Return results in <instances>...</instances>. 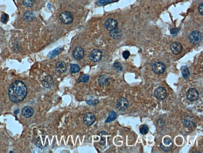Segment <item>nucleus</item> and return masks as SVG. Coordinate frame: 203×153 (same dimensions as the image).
<instances>
[{"instance_id": "25", "label": "nucleus", "mask_w": 203, "mask_h": 153, "mask_svg": "<svg viewBox=\"0 0 203 153\" xmlns=\"http://www.w3.org/2000/svg\"><path fill=\"white\" fill-rule=\"evenodd\" d=\"M80 70V68L78 65L77 64H72L70 65V72L71 73L78 72Z\"/></svg>"}, {"instance_id": "1", "label": "nucleus", "mask_w": 203, "mask_h": 153, "mask_svg": "<svg viewBox=\"0 0 203 153\" xmlns=\"http://www.w3.org/2000/svg\"><path fill=\"white\" fill-rule=\"evenodd\" d=\"M27 93V87L21 81H15L10 85L8 89L10 100L14 103H20L24 100Z\"/></svg>"}, {"instance_id": "16", "label": "nucleus", "mask_w": 203, "mask_h": 153, "mask_svg": "<svg viewBox=\"0 0 203 153\" xmlns=\"http://www.w3.org/2000/svg\"><path fill=\"white\" fill-rule=\"evenodd\" d=\"M56 69L57 72L62 73L65 72L67 70L66 65L64 62H59L56 64Z\"/></svg>"}, {"instance_id": "15", "label": "nucleus", "mask_w": 203, "mask_h": 153, "mask_svg": "<svg viewBox=\"0 0 203 153\" xmlns=\"http://www.w3.org/2000/svg\"><path fill=\"white\" fill-rule=\"evenodd\" d=\"M34 110L30 106H27L24 108L22 110V115L26 118H29L33 115Z\"/></svg>"}, {"instance_id": "37", "label": "nucleus", "mask_w": 203, "mask_h": 153, "mask_svg": "<svg viewBox=\"0 0 203 153\" xmlns=\"http://www.w3.org/2000/svg\"><path fill=\"white\" fill-rule=\"evenodd\" d=\"M19 112V110H17L15 111L14 112V113L15 114H18V113Z\"/></svg>"}, {"instance_id": "7", "label": "nucleus", "mask_w": 203, "mask_h": 153, "mask_svg": "<svg viewBox=\"0 0 203 153\" xmlns=\"http://www.w3.org/2000/svg\"><path fill=\"white\" fill-rule=\"evenodd\" d=\"M152 69L154 72L156 74H161L165 71V65L162 62H157L153 65Z\"/></svg>"}, {"instance_id": "3", "label": "nucleus", "mask_w": 203, "mask_h": 153, "mask_svg": "<svg viewBox=\"0 0 203 153\" xmlns=\"http://www.w3.org/2000/svg\"><path fill=\"white\" fill-rule=\"evenodd\" d=\"M189 40L192 44H197L200 43L202 40L201 34L199 31L194 30L192 31L189 37Z\"/></svg>"}, {"instance_id": "13", "label": "nucleus", "mask_w": 203, "mask_h": 153, "mask_svg": "<svg viewBox=\"0 0 203 153\" xmlns=\"http://www.w3.org/2000/svg\"><path fill=\"white\" fill-rule=\"evenodd\" d=\"M46 138L44 137H42V138L39 137L37 140L36 142V145L37 147L40 148H44L48 145L49 142L47 139L46 141L45 140Z\"/></svg>"}, {"instance_id": "24", "label": "nucleus", "mask_w": 203, "mask_h": 153, "mask_svg": "<svg viewBox=\"0 0 203 153\" xmlns=\"http://www.w3.org/2000/svg\"><path fill=\"white\" fill-rule=\"evenodd\" d=\"M89 76L88 74H83L77 80V83H80L81 82H83V83H87L89 80Z\"/></svg>"}, {"instance_id": "10", "label": "nucleus", "mask_w": 203, "mask_h": 153, "mask_svg": "<svg viewBox=\"0 0 203 153\" xmlns=\"http://www.w3.org/2000/svg\"><path fill=\"white\" fill-rule=\"evenodd\" d=\"M170 49L174 54L178 55L182 51L183 47L180 43L175 42L171 44Z\"/></svg>"}, {"instance_id": "29", "label": "nucleus", "mask_w": 203, "mask_h": 153, "mask_svg": "<svg viewBox=\"0 0 203 153\" xmlns=\"http://www.w3.org/2000/svg\"><path fill=\"white\" fill-rule=\"evenodd\" d=\"M148 131V128L146 125H144L141 127L140 129V132L142 135H145L147 133Z\"/></svg>"}, {"instance_id": "34", "label": "nucleus", "mask_w": 203, "mask_h": 153, "mask_svg": "<svg viewBox=\"0 0 203 153\" xmlns=\"http://www.w3.org/2000/svg\"><path fill=\"white\" fill-rule=\"evenodd\" d=\"M198 10L199 12L202 16L203 15V3H201L198 6Z\"/></svg>"}, {"instance_id": "2", "label": "nucleus", "mask_w": 203, "mask_h": 153, "mask_svg": "<svg viewBox=\"0 0 203 153\" xmlns=\"http://www.w3.org/2000/svg\"><path fill=\"white\" fill-rule=\"evenodd\" d=\"M59 19L62 22L66 25H69L73 22V16L69 12L65 11L59 15Z\"/></svg>"}, {"instance_id": "20", "label": "nucleus", "mask_w": 203, "mask_h": 153, "mask_svg": "<svg viewBox=\"0 0 203 153\" xmlns=\"http://www.w3.org/2000/svg\"><path fill=\"white\" fill-rule=\"evenodd\" d=\"M34 18V15L31 12H27L24 14V20L27 22H31L33 21Z\"/></svg>"}, {"instance_id": "12", "label": "nucleus", "mask_w": 203, "mask_h": 153, "mask_svg": "<svg viewBox=\"0 0 203 153\" xmlns=\"http://www.w3.org/2000/svg\"><path fill=\"white\" fill-rule=\"evenodd\" d=\"M118 22L113 19H108L105 23V27L107 30L111 31L115 29L118 26Z\"/></svg>"}, {"instance_id": "6", "label": "nucleus", "mask_w": 203, "mask_h": 153, "mask_svg": "<svg viewBox=\"0 0 203 153\" xmlns=\"http://www.w3.org/2000/svg\"><path fill=\"white\" fill-rule=\"evenodd\" d=\"M96 117L92 113L88 112L85 114L83 118V121L85 125L91 126L95 122Z\"/></svg>"}, {"instance_id": "30", "label": "nucleus", "mask_w": 203, "mask_h": 153, "mask_svg": "<svg viewBox=\"0 0 203 153\" xmlns=\"http://www.w3.org/2000/svg\"><path fill=\"white\" fill-rule=\"evenodd\" d=\"M8 15L6 14H3L1 18V21L2 23H6L8 21Z\"/></svg>"}, {"instance_id": "32", "label": "nucleus", "mask_w": 203, "mask_h": 153, "mask_svg": "<svg viewBox=\"0 0 203 153\" xmlns=\"http://www.w3.org/2000/svg\"><path fill=\"white\" fill-rule=\"evenodd\" d=\"M87 103L89 105H95L98 103V101L96 100L94 101H92V100H88V101H87Z\"/></svg>"}, {"instance_id": "8", "label": "nucleus", "mask_w": 203, "mask_h": 153, "mask_svg": "<svg viewBox=\"0 0 203 153\" xmlns=\"http://www.w3.org/2000/svg\"><path fill=\"white\" fill-rule=\"evenodd\" d=\"M154 95L157 100H162L165 99L167 95V93L164 87L160 86L158 87L155 90Z\"/></svg>"}, {"instance_id": "36", "label": "nucleus", "mask_w": 203, "mask_h": 153, "mask_svg": "<svg viewBox=\"0 0 203 153\" xmlns=\"http://www.w3.org/2000/svg\"><path fill=\"white\" fill-rule=\"evenodd\" d=\"M164 142L165 145H170L172 142H171V140L168 138H165V139H164Z\"/></svg>"}, {"instance_id": "27", "label": "nucleus", "mask_w": 203, "mask_h": 153, "mask_svg": "<svg viewBox=\"0 0 203 153\" xmlns=\"http://www.w3.org/2000/svg\"><path fill=\"white\" fill-rule=\"evenodd\" d=\"M113 69L118 72H120L122 71V70H123L122 65L121 63L119 62H116V63H115L113 64Z\"/></svg>"}, {"instance_id": "19", "label": "nucleus", "mask_w": 203, "mask_h": 153, "mask_svg": "<svg viewBox=\"0 0 203 153\" xmlns=\"http://www.w3.org/2000/svg\"><path fill=\"white\" fill-rule=\"evenodd\" d=\"M62 50V47H57L49 53L48 57L50 58H55L61 52Z\"/></svg>"}, {"instance_id": "23", "label": "nucleus", "mask_w": 203, "mask_h": 153, "mask_svg": "<svg viewBox=\"0 0 203 153\" xmlns=\"http://www.w3.org/2000/svg\"><path fill=\"white\" fill-rule=\"evenodd\" d=\"M183 125L186 127H190L193 124V122L192 120H191V118L188 116L185 117L183 121Z\"/></svg>"}, {"instance_id": "33", "label": "nucleus", "mask_w": 203, "mask_h": 153, "mask_svg": "<svg viewBox=\"0 0 203 153\" xmlns=\"http://www.w3.org/2000/svg\"><path fill=\"white\" fill-rule=\"evenodd\" d=\"M130 53L128 51H125L123 53V56L124 59L127 60L129 58Z\"/></svg>"}, {"instance_id": "17", "label": "nucleus", "mask_w": 203, "mask_h": 153, "mask_svg": "<svg viewBox=\"0 0 203 153\" xmlns=\"http://www.w3.org/2000/svg\"><path fill=\"white\" fill-rule=\"evenodd\" d=\"M109 34H110V36L113 39H118L122 37V32L120 29L116 28L110 31Z\"/></svg>"}, {"instance_id": "9", "label": "nucleus", "mask_w": 203, "mask_h": 153, "mask_svg": "<svg viewBox=\"0 0 203 153\" xmlns=\"http://www.w3.org/2000/svg\"><path fill=\"white\" fill-rule=\"evenodd\" d=\"M129 103L128 100L124 97H121L118 100L117 103V107L119 110L124 111L128 107Z\"/></svg>"}, {"instance_id": "22", "label": "nucleus", "mask_w": 203, "mask_h": 153, "mask_svg": "<svg viewBox=\"0 0 203 153\" xmlns=\"http://www.w3.org/2000/svg\"><path fill=\"white\" fill-rule=\"evenodd\" d=\"M181 71L183 77L185 79H187L190 75V72L186 66H183L181 67Z\"/></svg>"}, {"instance_id": "31", "label": "nucleus", "mask_w": 203, "mask_h": 153, "mask_svg": "<svg viewBox=\"0 0 203 153\" xmlns=\"http://www.w3.org/2000/svg\"><path fill=\"white\" fill-rule=\"evenodd\" d=\"M172 146H171L169 147H165L163 145L162 143H161V144H160V147H161V149L164 152L170 151L172 149Z\"/></svg>"}, {"instance_id": "11", "label": "nucleus", "mask_w": 203, "mask_h": 153, "mask_svg": "<svg viewBox=\"0 0 203 153\" xmlns=\"http://www.w3.org/2000/svg\"><path fill=\"white\" fill-rule=\"evenodd\" d=\"M73 57L77 60H81L84 56V51L83 49L80 47H76L73 51Z\"/></svg>"}, {"instance_id": "5", "label": "nucleus", "mask_w": 203, "mask_h": 153, "mask_svg": "<svg viewBox=\"0 0 203 153\" xmlns=\"http://www.w3.org/2000/svg\"><path fill=\"white\" fill-rule=\"evenodd\" d=\"M103 54L101 51L98 49H94L91 51L89 53V58L91 61L97 62L101 60Z\"/></svg>"}, {"instance_id": "28", "label": "nucleus", "mask_w": 203, "mask_h": 153, "mask_svg": "<svg viewBox=\"0 0 203 153\" xmlns=\"http://www.w3.org/2000/svg\"><path fill=\"white\" fill-rule=\"evenodd\" d=\"M34 2L35 0H22L23 5L27 7H31Z\"/></svg>"}, {"instance_id": "35", "label": "nucleus", "mask_w": 203, "mask_h": 153, "mask_svg": "<svg viewBox=\"0 0 203 153\" xmlns=\"http://www.w3.org/2000/svg\"><path fill=\"white\" fill-rule=\"evenodd\" d=\"M179 30V29L178 28H172L171 31V34L173 35L177 34Z\"/></svg>"}, {"instance_id": "26", "label": "nucleus", "mask_w": 203, "mask_h": 153, "mask_svg": "<svg viewBox=\"0 0 203 153\" xmlns=\"http://www.w3.org/2000/svg\"><path fill=\"white\" fill-rule=\"evenodd\" d=\"M113 0H100L96 2V5L98 6H105L113 2Z\"/></svg>"}, {"instance_id": "21", "label": "nucleus", "mask_w": 203, "mask_h": 153, "mask_svg": "<svg viewBox=\"0 0 203 153\" xmlns=\"http://www.w3.org/2000/svg\"><path fill=\"white\" fill-rule=\"evenodd\" d=\"M117 116V114L114 111H111L109 113L108 118L106 119V123H108L114 121L116 119Z\"/></svg>"}, {"instance_id": "14", "label": "nucleus", "mask_w": 203, "mask_h": 153, "mask_svg": "<svg viewBox=\"0 0 203 153\" xmlns=\"http://www.w3.org/2000/svg\"><path fill=\"white\" fill-rule=\"evenodd\" d=\"M42 85L47 88H51L53 87L54 85V81L51 76L48 75L45 77L42 82Z\"/></svg>"}, {"instance_id": "4", "label": "nucleus", "mask_w": 203, "mask_h": 153, "mask_svg": "<svg viewBox=\"0 0 203 153\" xmlns=\"http://www.w3.org/2000/svg\"><path fill=\"white\" fill-rule=\"evenodd\" d=\"M186 95L188 100L191 102H194L198 100L199 93L195 88H190L187 91Z\"/></svg>"}, {"instance_id": "18", "label": "nucleus", "mask_w": 203, "mask_h": 153, "mask_svg": "<svg viewBox=\"0 0 203 153\" xmlns=\"http://www.w3.org/2000/svg\"><path fill=\"white\" fill-rule=\"evenodd\" d=\"M109 78L107 76L103 75L100 76L98 79L99 85L100 86H105L108 83Z\"/></svg>"}]
</instances>
